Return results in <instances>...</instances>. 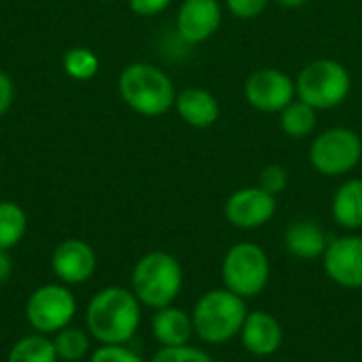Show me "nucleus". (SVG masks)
<instances>
[{"label":"nucleus","instance_id":"obj_1","mask_svg":"<svg viewBox=\"0 0 362 362\" xmlns=\"http://www.w3.org/2000/svg\"><path fill=\"white\" fill-rule=\"evenodd\" d=\"M142 322V303L123 286H106L98 291L85 312L89 335L100 346H125L138 333Z\"/></svg>","mask_w":362,"mask_h":362},{"label":"nucleus","instance_id":"obj_2","mask_svg":"<svg viewBox=\"0 0 362 362\" xmlns=\"http://www.w3.org/2000/svg\"><path fill=\"white\" fill-rule=\"evenodd\" d=\"M119 95L127 108L140 117H161L176 102L172 78L155 64L134 62L119 74Z\"/></svg>","mask_w":362,"mask_h":362},{"label":"nucleus","instance_id":"obj_3","mask_svg":"<svg viewBox=\"0 0 362 362\" xmlns=\"http://www.w3.org/2000/svg\"><path fill=\"white\" fill-rule=\"evenodd\" d=\"M185 284L180 261L163 250L146 252L132 269V293L151 310L174 305Z\"/></svg>","mask_w":362,"mask_h":362},{"label":"nucleus","instance_id":"obj_4","mask_svg":"<svg viewBox=\"0 0 362 362\" xmlns=\"http://www.w3.org/2000/svg\"><path fill=\"white\" fill-rule=\"evenodd\" d=\"M246 316V299L238 297L227 288H214L204 293L191 314L195 335L210 346L227 344L229 339L240 335Z\"/></svg>","mask_w":362,"mask_h":362},{"label":"nucleus","instance_id":"obj_5","mask_svg":"<svg viewBox=\"0 0 362 362\" xmlns=\"http://www.w3.org/2000/svg\"><path fill=\"white\" fill-rule=\"evenodd\" d=\"M297 98L316 110H333L341 106L352 91V76L337 59H314L301 68L295 81Z\"/></svg>","mask_w":362,"mask_h":362},{"label":"nucleus","instance_id":"obj_6","mask_svg":"<svg viewBox=\"0 0 362 362\" xmlns=\"http://www.w3.org/2000/svg\"><path fill=\"white\" fill-rule=\"evenodd\" d=\"M272 265L267 252L255 242L233 244L221 265V278L227 291L242 299H252L267 288Z\"/></svg>","mask_w":362,"mask_h":362},{"label":"nucleus","instance_id":"obj_7","mask_svg":"<svg viewBox=\"0 0 362 362\" xmlns=\"http://www.w3.org/2000/svg\"><path fill=\"white\" fill-rule=\"evenodd\" d=\"M362 161V138L350 127H331L318 134L310 146L312 168L329 178L346 176Z\"/></svg>","mask_w":362,"mask_h":362},{"label":"nucleus","instance_id":"obj_8","mask_svg":"<svg viewBox=\"0 0 362 362\" xmlns=\"http://www.w3.org/2000/svg\"><path fill=\"white\" fill-rule=\"evenodd\" d=\"M23 314L34 333L55 335L72 325L76 316V299L62 282L42 284L28 297Z\"/></svg>","mask_w":362,"mask_h":362},{"label":"nucleus","instance_id":"obj_9","mask_svg":"<svg viewBox=\"0 0 362 362\" xmlns=\"http://www.w3.org/2000/svg\"><path fill=\"white\" fill-rule=\"evenodd\" d=\"M246 102L259 112H282L295 98V81L278 68H259L244 83Z\"/></svg>","mask_w":362,"mask_h":362},{"label":"nucleus","instance_id":"obj_10","mask_svg":"<svg viewBox=\"0 0 362 362\" xmlns=\"http://www.w3.org/2000/svg\"><path fill=\"white\" fill-rule=\"evenodd\" d=\"M278 210L276 195L267 193L265 189L257 187H244L233 191L225 202V218L235 229H259L267 225Z\"/></svg>","mask_w":362,"mask_h":362},{"label":"nucleus","instance_id":"obj_11","mask_svg":"<svg viewBox=\"0 0 362 362\" xmlns=\"http://www.w3.org/2000/svg\"><path fill=\"white\" fill-rule=\"evenodd\" d=\"M322 267L337 286L362 288V235L352 233L329 240Z\"/></svg>","mask_w":362,"mask_h":362},{"label":"nucleus","instance_id":"obj_12","mask_svg":"<svg viewBox=\"0 0 362 362\" xmlns=\"http://www.w3.org/2000/svg\"><path fill=\"white\" fill-rule=\"evenodd\" d=\"M95 267H98L95 250L78 238L59 242L51 255V272L66 286L89 282L95 274Z\"/></svg>","mask_w":362,"mask_h":362},{"label":"nucleus","instance_id":"obj_13","mask_svg":"<svg viewBox=\"0 0 362 362\" xmlns=\"http://www.w3.org/2000/svg\"><path fill=\"white\" fill-rule=\"evenodd\" d=\"M223 21V6L218 0H182L176 15V32L189 45L210 40Z\"/></svg>","mask_w":362,"mask_h":362},{"label":"nucleus","instance_id":"obj_14","mask_svg":"<svg viewBox=\"0 0 362 362\" xmlns=\"http://www.w3.org/2000/svg\"><path fill=\"white\" fill-rule=\"evenodd\" d=\"M240 337H242L246 352H250L252 356L265 358V356L276 354L282 348L284 331L276 316H272L269 312L257 310V312H248L244 327L240 331Z\"/></svg>","mask_w":362,"mask_h":362},{"label":"nucleus","instance_id":"obj_15","mask_svg":"<svg viewBox=\"0 0 362 362\" xmlns=\"http://www.w3.org/2000/svg\"><path fill=\"white\" fill-rule=\"evenodd\" d=\"M174 108L178 117L195 129L212 127L221 117V104L216 95L204 87H187L178 91Z\"/></svg>","mask_w":362,"mask_h":362},{"label":"nucleus","instance_id":"obj_16","mask_svg":"<svg viewBox=\"0 0 362 362\" xmlns=\"http://www.w3.org/2000/svg\"><path fill=\"white\" fill-rule=\"evenodd\" d=\"M151 331L161 348L187 346L195 333L191 314H187L185 310H180L176 305L155 310L153 320H151Z\"/></svg>","mask_w":362,"mask_h":362},{"label":"nucleus","instance_id":"obj_17","mask_svg":"<svg viewBox=\"0 0 362 362\" xmlns=\"http://www.w3.org/2000/svg\"><path fill=\"white\" fill-rule=\"evenodd\" d=\"M284 246L293 257L303 259V261H314V259H322L329 246V238L318 223L297 221L286 229Z\"/></svg>","mask_w":362,"mask_h":362},{"label":"nucleus","instance_id":"obj_18","mask_svg":"<svg viewBox=\"0 0 362 362\" xmlns=\"http://www.w3.org/2000/svg\"><path fill=\"white\" fill-rule=\"evenodd\" d=\"M333 218L339 227L356 231L362 229V178H350L333 195Z\"/></svg>","mask_w":362,"mask_h":362},{"label":"nucleus","instance_id":"obj_19","mask_svg":"<svg viewBox=\"0 0 362 362\" xmlns=\"http://www.w3.org/2000/svg\"><path fill=\"white\" fill-rule=\"evenodd\" d=\"M318 123V110L305 104L303 100L295 98L282 112H280V129L295 140L308 138Z\"/></svg>","mask_w":362,"mask_h":362},{"label":"nucleus","instance_id":"obj_20","mask_svg":"<svg viewBox=\"0 0 362 362\" xmlns=\"http://www.w3.org/2000/svg\"><path fill=\"white\" fill-rule=\"evenodd\" d=\"M53 339L42 333H32L15 341L6 354V362H57Z\"/></svg>","mask_w":362,"mask_h":362},{"label":"nucleus","instance_id":"obj_21","mask_svg":"<svg viewBox=\"0 0 362 362\" xmlns=\"http://www.w3.org/2000/svg\"><path fill=\"white\" fill-rule=\"evenodd\" d=\"M28 231V214L15 202H0V250L15 248Z\"/></svg>","mask_w":362,"mask_h":362},{"label":"nucleus","instance_id":"obj_22","mask_svg":"<svg viewBox=\"0 0 362 362\" xmlns=\"http://www.w3.org/2000/svg\"><path fill=\"white\" fill-rule=\"evenodd\" d=\"M53 346H55L57 358L66 362L83 361L91 350L89 335L83 329L72 327V325L53 335Z\"/></svg>","mask_w":362,"mask_h":362},{"label":"nucleus","instance_id":"obj_23","mask_svg":"<svg viewBox=\"0 0 362 362\" xmlns=\"http://www.w3.org/2000/svg\"><path fill=\"white\" fill-rule=\"evenodd\" d=\"M62 66L72 81H89L100 70V57L87 47H72L66 51Z\"/></svg>","mask_w":362,"mask_h":362},{"label":"nucleus","instance_id":"obj_24","mask_svg":"<svg viewBox=\"0 0 362 362\" xmlns=\"http://www.w3.org/2000/svg\"><path fill=\"white\" fill-rule=\"evenodd\" d=\"M151 362H214V358L193 346H180V348H161Z\"/></svg>","mask_w":362,"mask_h":362},{"label":"nucleus","instance_id":"obj_25","mask_svg":"<svg viewBox=\"0 0 362 362\" xmlns=\"http://www.w3.org/2000/svg\"><path fill=\"white\" fill-rule=\"evenodd\" d=\"M259 187L278 197L288 187V172H286V168L280 165V163H272V165L263 168L261 176H259Z\"/></svg>","mask_w":362,"mask_h":362},{"label":"nucleus","instance_id":"obj_26","mask_svg":"<svg viewBox=\"0 0 362 362\" xmlns=\"http://www.w3.org/2000/svg\"><path fill=\"white\" fill-rule=\"evenodd\" d=\"M89 362H144L138 352L125 346H100L89 354Z\"/></svg>","mask_w":362,"mask_h":362},{"label":"nucleus","instance_id":"obj_27","mask_svg":"<svg viewBox=\"0 0 362 362\" xmlns=\"http://www.w3.org/2000/svg\"><path fill=\"white\" fill-rule=\"evenodd\" d=\"M272 0H225L227 11L238 19H257L265 13Z\"/></svg>","mask_w":362,"mask_h":362},{"label":"nucleus","instance_id":"obj_28","mask_svg":"<svg viewBox=\"0 0 362 362\" xmlns=\"http://www.w3.org/2000/svg\"><path fill=\"white\" fill-rule=\"evenodd\" d=\"M127 4L138 17H155L163 13L172 4V0H127Z\"/></svg>","mask_w":362,"mask_h":362},{"label":"nucleus","instance_id":"obj_29","mask_svg":"<svg viewBox=\"0 0 362 362\" xmlns=\"http://www.w3.org/2000/svg\"><path fill=\"white\" fill-rule=\"evenodd\" d=\"M15 100V85L11 81V76L0 70V117L8 112V108L13 106Z\"/></svg>","mask_w":362,"mask_h":362},{"label":"nucleus","instance_id":"obj_30","mask_svg":"<svg viewBox=\"0 0 362 362\" xmlns=\"http://www.w3.org/2000/svg\"><path fill=\"white\" fill-rule=\"evenodd\" d=\"M13 276V261L8 257V250H0V284L8 282Z\"/></svg>","mask_w":362,"mask_h":362},{"label":"nucleus","instance_id":"obj_31","mask_svg":"<svg viewBox=\"0 0 362 362\" xmlns=\"http://www.w3.org/2000/svg\"><path fill=\"white\" fill-rule=\"evenodd\" d=\"M276 2L282 4V6H286V8H299V6L308 4L310 0H276Z\"/></svg>","mask_w":362,"mask_h":362},{"label":"nucleus","instance_id":"obj_32","mask_svg":"<svg viewBox=\"0 0 362 362\" xmlns=\"http://www.w3.org/2000/svg\"><path fill=\"white\" fill-rule=\"evenodd\" d=\"M102 2H115V0H102Z\"/></svg>","mask_w":362,"mask_h":362}]
</instances>
